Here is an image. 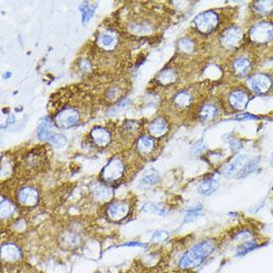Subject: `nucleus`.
<instances>
[{
  "label": "nucleus",
  "mask_w": 273,
  "mask_h": 273,
  "mask_svg": "<svg viewBox=\"0 0 273 273\" xmlns=\"http://www.w3.org/2000/svg\"><path fill=\"white\" fill-rule=\"evenodd\" d=\"M192 102H193V99L191 94L186 91H182L174 97V104L176 105V107L180 109L188 108L192 104Z\"/></svg>",
  "instance_id": "obj_20"
},
{
  "label": "nucleus",
  "mask_w": 273,
  "mask_h": 273,
  "mask_svg": "<svg viewBox=\"0 0 273 273\" xmlns=\"http://www.w3.org/2000/svg\"><path fill=\"white\" fill-rule=\"evenodd\" d=\"M202 212V206H197L193 209H190L187 211L185 216V222H192L194 221Z\"/></svg>",
  "instance_id": "obj_32"
},
{
  "label": "nucleus",
  "mask_w": 273,
  "mask_h": 273,
  "mask_svg": "<svg viewBox=\"0 0 273 273\" xmlns=\"http://www.w3.org/2000/svg\"><path fill=\"white\" fill-rule=\"evenodd\" d=\"M155 147V141L153 137L142 136L140 137L137 141L136 148L137 151L141 155H149L152 153Z\"/></svg>",
  "instance_id": "obj_17"
},
{
  "label": "nucleus",
  "mask_w": 273,
  "mask_h": 273,
  "mask_svg": "<svg viewBox=\"0 0 273 273\" xmlns=\"http://www.w3.org/2000/svg\"><path fill=\"white\" fill-rule=\"evenodd\" d=\"M250 38L256 44H267L273 40V24L261 22L250 31Z\"/></svg>",
  "instance_id": "obj_5"
},
{
  "label": "nucleus",
  "mask_w": 273,
  "mask_h": 273,
  "mask_svg": "<svg viewBox=\"0 0 273 273\" xmlns=\"http://www.w3.org/2000/svg\"><path fill=\"white\" fill-rule=\"evenodd\" d=\"M258 248H259V243H257V241H255V240H251V241L242 243L237 250V256L238 257L246 256L247 254H249L250 252H253L254 250H256Z\"/></svg>",
  "instance_id": "obj_25"
},
{
  "label": "nucleus",
  "mask_w": 273,
  "mask_h": 273,
  "mask_svg": "<svg viewBox=\"0 0 273 273\" xmlns=\"http://www.w3.org/2000/svg\"><path fill=\"white\" fill-rule=\"evenodd\" d=\"M177 78V73L173 69H165L158 75L157 80L162 85H170L173 84Z\"/></svg>",
  "instance_id": "obj_21"
},
{
  "label": "nucleus",
  "mask_w": 273,
  "mask_h": 273,
  "mask_svg": "<svg viewBox=\"0 0 273 273\" xmlns=\"http://www.w3.org/2000/svg\"><path fill=\"white\" fill-rule=\"evenodd\" d=\"M217 115H218V109L215 106L206 105L201 109L199 113V118L202 122H209V121H212L215 117H217Z\"/></svg>",
  "instance_id": "obj_24"
},
{
  "label": "nucleus",
  "mask_w": 273,
  "mask_h": 273,
  "mask_svg": "<svg viewBox=\"0 0 273 273\" xmlns=\"http://www.w3.org/2000/svg\"><path fill=\"white\" fill-rule=\"evenodd\" d=\"M80 238L75 234H67L62 238V244L66 248H77L80 245Z\"/></svg>",
  "instance_id": "obj_26"
},
{
  "label": "nucleus",
  "mask_w": 273,
  "mask_h": 273,
  "mask_svg": "<svg viewBox=\"0 0 273 273\" xmlns=\"http://www.w3.org/2000/svg\"><path fill=\"white\" fill-rule=\"evenodd\" d=\"M250 87L251 89L260 94L264 95L270 92V90L273 87V80L270 76L265 74H258L251 78L250 80Z\"/></svg>",
  "instance_id": "obj_8"
},
{
  "label": "nucleus",
  "mask_w": 273,
  "mask_h": 273,
  "mask_svg": "<svg viewBox=\"0 0 273 273\" xmlns=\"http://www.w3.org/2000/svg\"><path fill=\"white\" fill-rule=\"evenodd\" d=\"M54 127H55V123H53L52 120H50L49 118L43 119L37 131L39 138L42 140H47V139H50L54 135H56L54 132Z\"/></svg>",
  "instance_id": "obj_16"
},
{
  "label": "nucleus",
  "mask_w": 273,
  "mask_h": 273,
  "mask_svg": "<svg viewBox=\"0 0 273 273\" xmlns=\"http://www.w3.org/2000/svg\"><path fill=\"white\" fill-rule=\"evenodd\" d=\"M115 42H116V39L112 34H104L99 39L100 45L105 49L113 48L115 45Z\"/></svg>",
  "instance_id": "obj_29"
},
{
  "label": "nucleus",
  "mask_w": 273,
  "mask_h": 273,
  "mask_svg": "<svg viewBox=\"0 0 273 273\" xmlns=\"http://www.w3.org/2000/svg\"></svg>",
  "instance_id": "obj_39"
},
{
  "label": "nucleus",
  "mask_w": 273,
  "mask_h": 273,
  "mask_svg": "<svg viewBox=\"0 0 273 273\" xmlns=\"http://www.w3.org/2000/svg\"><path fill=\"white\" fill-rule=\"evenodd\" d=\"M123 247H139V248H146V245L145 244H142V243H128L126 245H124Z\"/></svg>",
  "instance_id": "obj_38"
},
{
  "label": "nucleus",
  "mask_w": 273,
  "mask_h": 273,
  "mask_svg": "<svg viewBox=\"0 0 273 273\" xmlns=\"http://www.w3.org/2000/svg\"><path fill=\"white\" fill-rule=\"evenodd\" d=\"M125 172L126 166L124 160H122L119 157H116L112 159L103 169L101 177L104 182L108 184H114L123 179Z\"/></svg>",
  "instance_id": "obj_2"
},
{
  "label": "nucleus",
  "mask_w": 273,
  "mask_h": 273,
  "mask_svg": "<svg viewBox=\"0 0 273 273\" xmlns=\"http://www.w3.org/2000/svg\"><path fill=\"white\" fill-rule=\"evenodd\" d=\"M81 121V114L74 107L63 108L54 118L55 125L60 129H70Z\"/></svg>",
  "instance_id": "obj_3"
},
{
  "label": "nucleus",
  "mask_w": 273,
  "mask_h": 273,
  "mask_svg": "<svg viewBox=\"0 0 273 273\" xmlns=\"http://www.w3.org/2000/svg\"><path fill=\"white\" fill-rule=\"evenodd\" d=\"M49 140L56 147H62L66 144V138H65V136H63L62 135H57L56 134V135H54L53 136L51 137Z\"/></svg>",
  "instance_id": "obj_34"
},
{
  "label": "nucleus",
  "mask_w": 273,
  "mask_h": 273,
  "mask_svg": "<svg viewBox=\"0 0 273 273\" xmlns=\"http://www.w3.org/2000/svg\"><path fill=\"white\" fill-rule=\"evenodd\" d=\"M260 163H261L260 157H256L254 159H252L251 161H248L246 166L241 170V172L237 175V177L238 178H245V177L249 176L250 174L254 173L259 168Z\"/></svg>",
  "instance_id": "obj_23"
},
{
  "label": "nucleus",
  "mask_w": 273,
  "mask_h": 273,
  "mask_svg": "<svg viewBox=\"0 0 273 273\" xmlns=\"http://www.w3.org/2000/svg\"><path fill=\"white\" fill-rule=\"evenodd\" d=\"M243 39L242 30L239 27H229L221 35L220 42L226 49H235L240 46Z\"/></svg>",
  "instance_id": "obj_6"
},
{
  "label": "nucleus",
  "mask_w": 273,
  "mask_h": 273,
  "mask_svg": "<svg viewBox=\"0 0 273 273\" xmlns=\"http://www.w3.org/2000/svg\"><path fill=\"white\" fill-rule=\"evenodd\" d=\"M96 7H97V5L92 7V5L90 6V4L88 2H84V4L82 5V17H83L84 22H87L93 16Z\"/></svg>",
  "instance_id": "obj_30"
},
{
  "label": "nucleus",
  "mask_w": 273,
  "mask_h": 273,
  "mask_svg": "<svg viewBox=\"0 0 273 273\" xmlns=\"http://www.w3.org/2000/svg\"><path fill=\"white\" fill-rule=\"evenodd\" d=\"M218 186V182L215 179H207L198 186V192L203 196H209L217 191Z\"/></svg>",
  "instance_id": "obj_19"
},
{
  "label": "nucleus",
  "mask_w": 273,
  "mask_h": 273,
  "mask_svg": "<svg viewBox=\"0 0 273 273\" xmlns=\"http://www.w3.org/2000/svg\"><path fill=\"white\" fill-rule=\"evenodd\" d=\"M169 238V234L167 232H163V231H158L155 232L152 235V241L159 243V242H164Z\"/></svg>",
  "instance_id": "obj_35"
},
{
  "label": "nucleus",
  "mask_w": 273,
  "mask_h": 273,
  "mask_svg": "<svg viewBox=\"0 0 273 273\" xmlns=\"http://www.w3.org/2000/svg\"><path fill=\"white\" fill-rule=\"evenodd\" d=\"M148 132L153 138H160L167 134L168 124L163 119H156L149 125Z\"/></svg>",
  "instance_id": "obj_15"
},
{
  "label": "nucleus",
  "mask_w": 273,
  "mask_h": 273,
  "mask_svg": "<svg viewBox=\"0 0 273 273\" xmlns=\"http://www.w3.org/2000/svg\"><path fill=\"white\" fill-rule=\"evenodd\" d=\"M39 200V194L33 187H23L18 191L17 201L24 207H34Z\"/></svg>",
  "instance_id": "obj_9"
},
{
  "label": "nucleus",
  "mask_w": 273,
  "mask_h": 273,
  "mask_svg": "<svg viewBox=\"0 0 273 273\" xmlns=\"http://www.w3.org/2000/svg\"><path fill=\"white\" fill-rule=\"evenodd\" d=\"M178 48L181 52H184V53H191L193 52L194 50V43L193 41H191L190 39L188 38H184L182 40L179 41V44H178Z\"/></svg>",
  "instance_id": "obj_31"
},
{
  "label": "nucleus",
  "mask_w": 273,
  "mask_h": 273,
  "mask_svg": "<svg viewBox=\"0 0 273 273\" xmlns=\"http://www.w3.org/2000/svg\"><path fill=\"white\" fill-rule=\"evenodd\" d=\"M216 251V244L213 241H204L188 250L180 259L179 267L184 271L200 267Z\"/></svg>",
  "instance_id": "obj_1"
},
{
  "label": "nucleus",
  "mask_w": 273,
  "mask_h": 273,
  "mask_svg": "<svg viewBox=\"0 0 273 273\" xmlns=\"http://www.w3.org/2000/svg\"><path fill=\"white\" fill-rule=\"evenodd\" d=\"M45 160L46 155L44 150L42 148H37L29 152L28 155H26L23 161V165L26 169L28 167L29 171H39L43 168Z\"/></svg>",
  "instance_id": "obj_7"
},
{
  "label": "nucleus",
  "mask_w": 273,
  "mask_h": 273,
  "mask_svg": "<svg viewBox=\"0 0 273 273\" xmlns=\"http://www.w3.org/2000/svg\"><path fill=\"white\" fill-rule=\"evenodd\" d=\"M233 70L236 76L245 77L251 70V62L246 58H239L234 62Z\"/></svg>",
  "instance_id": "obj_18"
},
{
  "label": "nucleus",
  "mask_w": 273,
  "mask_h": 273,
  "mask_svg": "<svg viewBox=\"0 0 273 273\" xmlns=\"http://www.w3.org/2000/svg\"><path fill=\"white\" fill-rule=\"evenodd\" d=\"M1 258L4 262L14 263L22 258V252L15 244L7 243L1 247Z\"/></svg>",
  "instance_id": "obj_11"
},
{
  "label": "nucleus",
  "mask_w": 273,
  "mask_h": 273,
  "mask_svg": "<svg viewBox=\"0 0 273 273\" xmlns=\"http://www.w3.org/2000/svg\"><path fill=\"white\" fill-rule=\"evenodd\" d=\"M229 102L236 111H244L250 102V96L242 90L234 91L229 97Z\"/></svg>",
  "instance_id": "obj_12"
},
{
  "label": "nucleus",
  "mask_w": 273,
  "mask_h": 273,
  "mask_svg": "<svg viewBox=\"0 0 273 273\" xmlns=\"http://www.w3.org/2000/svg\"><path fill=\"white\" fill-rule=\"evenodd\" d=\"M130 205L126 202L112 203L107 210L108 217L115 222H120L130 214Z\"/></svg>",
  "instance_id": "obj_10"
},
{
  "label": "nucleus",
  "mask_w": 273,
  "mask_h": 273,
  "mask_svg": "<svg viewBox=\"0 0 273 273\" xmlns=\"http://www.w3.org/2000/svg\"><path fill=\"white\" fill-rule=\"evenodd\" d=\"M112 194H113L112 190L110 188H108V187H100L94 193L96 199L99 200V201L110 200L111 197H112Z\"/></svg>",
  "instance_id": "obj_28"
},
{
  "label": "nucleus",
  "mask_w": 273,
  "mask_h": 273,
  "mask_svg": "<svg viewBox=\"0 0 273 273\" xmlns=\"http://www.w3.org/2000/svg\"><path fill=\"white\" fill-rule=\"evenodd\" d=\"M93 142L99 147H106L111 141V134L104 128H96L91 133Z\"/></svg>",
  "instance_id": "obj_14"
},
{
  "label": "nucleus",
  "mask_w": 273,
  "mask_h": 273,
  "mask_svg": "<svg viewBox=\"0 0 273 273\" xmlns=\"http://www.w3.org/2000/svg\"><path fill=\"white\" fill-rule=\"evenodd\" d=\"M236 120H259L258 117H255L251 114H243V115H240L236 118Z\"/></svg>",
  "instance_id": "obj_37"
},
{
  "label": "nucleus",
  "mask_w": 273,
  "mask_h": 273,
  "mask_svg": "<svg viewBox=\"0 0 273 273\" xmlns=\"http://www.w3.org/2000/svg\"><path fill=\"white\" fill-rule=\"evenodd\" d=\"M247 160H248L247 155H239L233 161H231L224 167L223 172L227 176H234V175L237 176L248 163Z\"/></svg>",
  "instance_id": "obj_13"
},
{
  "label": "nucleus",
  "mask_w": 273,
  "mask_h": 273,
  "mask_svg": "<svg viewBox=\"0 0 273 273\" xmlns=\"http://www.w3.org/2000/svg\"><path fill=\"white\" fill-rule=\"evenodd\" d=\"M143 210L145 212H155V213H158L160 215H163V212L164 210L160 207H158V205H154V204H147L144 206Z\"/></svg>",
  "instance_id": "obj_36"
},
{
  "label": "nucleus",
  "mask_w": 273,
  "mask_h": 273,
  "mask_svg": "<svg viewBox=\"0 0 273 273\" xmlns=\"http://www.w3.org/2000/svg\"><path fill=\"white\" fill-rule=\"evenodd\" d=\"M159 180V175L158 173L151 169L149 171H147L144 176L142 177L141 181H140V186L141 188H149V187H152L153 185H155Z\"/></svg>",
  "instance_id": "obj_22"
},
{
  "label": "nucleus",
  "mask_w": 273,
  "mask_h": 273,
  "mask_svg": "<svg viewBox=\"0 0 273 273\" xmlns=\"http://www.w3.org/2000/svg\"><path fill=\"white\" fill-rule=\"evenodd\" d=\"M219 25V16L214 11H206L195 18V26L202 34H210L217 29Z\"/></svg>",
  "instance_id": "obj_4"
},
{
  "label": "nucleus",
  "mask_w": 273,
  "mask_h": 273,
  "mask_svg": "<svg viewBox=\"0 0 273 273\" xmlns=\"http://www.w3.org/2000/svg\"><path fill=\"white\" fill-rule=\"evenodd\" d=\"M257 8L260 12L269 13L273 10V1H259L257 2Z\"/></svg>",
  "instance_id": "obj_33"
},
{
  "label": "nucleus",
  "mask_w": 273,
  "mask_h": 273,
  "mask_svg": "<svg viewBox=\"0 0 273 273\" xmlns=\"http://www.w3.org/2000/svg\"><path fill=\"white\" fill-rule=\"evenodd\" d=\"M15 211V206L11 201L2 200L1 202V218L5 219L10 217Z\"/></svg>",
  "instance_id": "obj_27"
}]
</instances>
